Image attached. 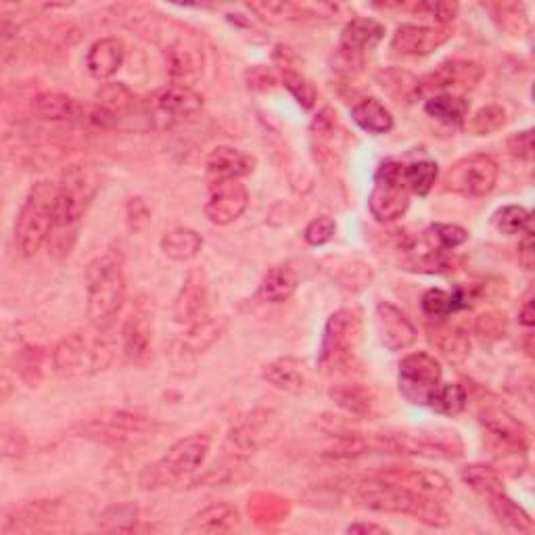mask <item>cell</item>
I'll return each mask as SVG.
<instances>
[{
  "mask_svg": "<svg viewBox=\"0 0 535 535\" xmlns=\"http://www.w3.org/2000/svg\"><path fill=\"white\" fill-rule=\"evenodd\" d=\"M0 441H3L5 458H19L28 450V437L11 425H3V435H0Z\"/></svg>",
  "mask_w": 535,
  "mask_h": 535,
  "instance_id": "obj_54",
  "label": "cell"
},
{
  "mask_svg": "<svg viewBox=\"0 0 535 535\" xmlns=\"http://www.w3.org/2000/svg\"><path fill=\"white\" fill-rule=\"evenodd\" d=\"M331 398L339 408H343L347 414L366 418L375 406V393L370 387L360 385V383H347V385H337L331 389Z\"/></svg>",
  "mask_w": 535,
  "mask_h": 535,
  "instance_id": "obj_36",
  "label": "cell"
},
{
  "mask_svg": "<svg viewBox=\"0 0 535 535\" xmlns=\"http://www.w3.org/2000/svg\"><path fill=\"white\" fill-rule=\"evenodd\" d=\"M368 450L385 454H408L435 460H456L462 456V441L454 431H389L366 435Z\"/></svg>",
  "mask_w": 535,
  "mask_h": 535,
  "instance_id": "obj_6",
  "label": "cell"
},
{
  "mask_svg": "<svg viewBox=\"0 0 535 535\" xmlns=\"http://www.w3.org/2000/svg\"><path fill=\"white\" fill-rule=\"evenodd\" d=\"M122 345L124 354L134 364H145L151 356L153 347V327L145 312L134 310L124 322L122 329Z\"/></svg>",
  "mask_w": 535,
  "mask_h": 535,
  "instance_id": "obj_26",
  "label": "cell"
},
{
  "mask_svg": "<svg viewBox=\"0 0 535 535\" xmlns=\"http://www.w3.org/2000/svg\"><path fill=\"white\" fill-rule=\"evenodd\" d=\"M479 423L483 431L494 441V450L500 452L504 458L525 456L529 433L525 425L510 412L502 408H485L479 414Z\"/></svg>",
  "mask_w": 535,
  "mask_h": 535,
  "instance_id": "obj_14",
  "label": "cell"
},
{
  "mask_svg": "<svg viewBox=\"0 0 535 535\" xmlns=\"http://www.w3.org/2000/svg\"><path fill=\"white\" fill-rule=\"evenodd\" d=\"M299 287V276L289 264L272 266L260 283L258 297L266 304H285Z\"/></svg>",
  "mask_w": 535,
  "mask_h": 535,
  "instance_id": "obj_31",
  "label": "cell"
},
{
  "mask_svg": "<svg viewBox=\"0 0 535 535\" xmlns=\"http://www.w3.org/2000/svg\"><path fill=\"white\" fill-rule=\"evenodd\" d=\"M523 345H525L527 356L533 358V333H531V329L527 331V335H525V339H523Z\"/></svg>",
  "mask_w": 535,
  "mask_h": 535,
  "instance_id": "obj_61",
  "label": "cell"
},
{
  "mask_svg": "<svg viewBox=\"0 0 535 535\" xmlns=\"http://www.w3.org/2000/svg\"><path fill=\"white\" fill-rule=\"evenodd\" d=\"M377 333L389 352H404L414 345L418 333L410 318L389 301L377 306Z\"/></svg>",
  "mask_w": 535,
  "mask_h": 535,
  "instance_id": "obj_21",
  "label": "cell"
},
{
  "mask_svg": "<svg viewBox=\"0 0 535 535\" xmlns=\"http://www.w3.org/2000/svg\"><path fill=\"white\" fill-rule=\"evenodd\" d=\"M487 11H492L494 19L500 21V26L510 34H523L529 28V19L525 15V7L517 3H502V5H487Z\"/></svg>",
  "mask_w": 535,
  "mask_h": 535,
  "instance_id": "obj_48",
  "label": "cell"
},
{
  "mask_svg": "<svg viewBox=\"0 0 535 535\" xmlns=\"http://www.w3.org/2000/svg\"><path fill=\"white\" fill-rule=\"evenodd\" d=\"M322 270L350 291H360L372 283V268L356 258H327L322 262Z\"/></svg>",
  "mask_w": 535,
  "mask_h": 535,
  "instance_id": "obj_32",
  "label": "cell"
},
{
  "mask_svg": "<svg viewBox=\"0 0 535 535\" xmlns=\"http://www.w3.org/2000/svg\"><path fill=\"white\" fill-rule=\"evenodd\" d=\"M88 107L90 105H84L69 95H61V92H42L32 101V111L40 120L49 122H86Z\"/></svg>",
  "mask_w": 535,
  "mask_h": 535,
  "instance_id": "obj_28",
  "label": "cell"
},
{
  "mask_svg": "<svg viewBox=\"0 0 535 535\" xmlns=\"http://www.w3.org/2000/svg\"><path fill=\"white\" fill-rule=\"evenodd\" d=\"M469 393L460 383H439L437 389L431 393L429 408L444 416H458L467 408Z\"/></svg>",
  "mask_w": 535,
  "mask_h": 535,
  "instance_id": "obj_40",
  "label": "cell"
},
{
  "mask_svg": "<svg viewBox=\"0 0 535 535\" xmlns=\"http://www.w3.org/2000/svg\"><path fill=\"white\" fill-rule=\"evenodd\" d=\"M506 124V111L500 105H485L477 109L471 118L464 120V130L473 136H490L502 130Z\"/></svg>",
  "mask_w": 535,
  "mask_h": 535,
  "instance_id": "obj_41",
  "label": "cell"
},
{
  "mask_svg": "<svg viewBox=\"0 0 535 535\" xmlns=\"http://www.w3.org/2000/svg\"><path fill=\"white\" fill-rule=\"evenodd\" d=\"M220 335H222V322L216 318L203 316L201 320L191 324L186 345H189L195 354H199V352L209 350V347H212L220 339Z\"/></svg>",
  "mask_w": 535,
  "mask_h": 535,
  "instance_id": "obj_47",
  "label": "cell"
},
{
  "mask_svg": "<svg viewBox=\"0 0 535 535\" xmlns=\"http://www.w3.org/2000/svg\"><path fill=\"white\" fill-rule=\"evenodd\" d=\"M439 176V168L435 161H414V164L404 168V178L410 193L418 195V197H425L433 191V186L437 182Z\"/></svg>",
  "mask_w": 535,
  "mask_h": 535,
  "instance_id": "obj_44",
  "label": "cell"
},
{
  "mask_svg": "<svg viewBox=\"0 0 535 535\" xmlns=\"http://www.w3.org/2000/svg\"><path fill=\"white\" fill-rule=\"evenodd\" d=\"M209 448H212V437L207 433H193L178 439L166 456L147 464L138 475V485L145 492H157L176 485L182 477L195 473L201 467Z\"/></svg>",
  "mask_w": 535,
  "mask_h": 535,
  "instance_id": "obj_4",
  "label": "cell"
},
{
  "mask_svg": "<svg viewBox=\"0 0 535 535\" xmlns=\"http://www.w3.org/2000/svg\"><path fill=\"white\" fill-rule=\"evenodd\" d=\"M362 339V318L354 308H341L327 320L324 327L318 366L324 372H343L356 360Z\"/></svg>",
  "mask_w": 535,
  "mask_h": 535,
  "instance_id": "obj_8",
  "label": "cell"
},
{
  "mask_svg": "<svg viewBox=\"0 0 535 535\" xmlns=\"http://www.w3.org/2000/svg\"><path fill=\"white\" fill-rule=\"evenodd\" d=\"M404 164L387 159L375 174V186L368 197V209L372 218L381 224L402 218L410 207V189L404 178Z\"/></svg>",
  "mask_w": 535,
  "mask_h": 535,
  "instance_id": "obj_10",
  "label": "cell"
},
{
  "mask_svg": "<svg viewBox=\"0 0 535 535\" xmlns=\"http://www.w3.org/2000/svg\"><path fill=\"white\" fill-rule=\"evenodd\" d=\"M347 533H362V535H366V533H389V529L383 525H377V523L360 521V523H352L350 527H347Z\"/></svg>",
  "mask_w": 535,
  "mask_h": 535,
  "instance_id": "obj_60",
  "label": "cell"
},
{
  "mask_svg": "<svg viewBox=\"0 0 535 535\" xmlns=\"http://www.w3.org/2000/svg\"><path fill=\"white\" fill-rule=\"evenodd\" d=\"M126 274L122 255L107 251L86 268V310L95 327H103L124 308Z\"/></svg>",
  "mask_w": 535,
  "mask_h": 535,
  "instance_id": "obj_2",
  "label": "cell"
},
{
  "mask_svg": "<svg viewBox=\"0 0 535 535\" xmlns=\"http://www.w3.org/2000/svg\"><path fill=\"white\" fill-rule=\"evenodd\" d=\"M452 38L450 28L437 26H414L404 23L391 38V49L404 57H427L441 49Z\"/></svg>",
  "mask_w": 535,
  "mask_h": 535,
  "instance_id": "obj_20",
  "label": "cell"
},
{
  "mask_svg": "<svg viewBox=\"0 0 535 535\" xmlns=\"http://www.w3.org/2000/svg\"><path fill=\"white\" fill-rule=\"evenodd\" d=\"M281 72H283V84L295 97V101L304 109H312L318 97L316 86L304 74H301L299 69H295L287 59L281 63Z\"/></svg>",
  "mask_w": 535,
  "mask_h": 535,
  "instance_id": "obj_42",
  "label": "cell"
},
{
  "mask_svg": "<svg viewBox=\"0 0 535 535\" xmlns=\"http://www.w3.org/2000/svg\"><path fill=\"white\" fill-rule=\"evenodd\" d=\"M494 226L504 237L523 235L531 228V212L521 205H504L494 214Z\"/></svg>",
  "mask_w": 535,
  "mask_h": 535,
  "instance_id": "obj_43",
  "label": "cell"
},
{
  "mask_svg": "<svg viewBox=\"0 0 535 535\" xmlns=\"http://www.w3.org/2000/svg\"><path fill=\"white\" fill-rule=\"evenodd\" d=\"M247 76H249V82H251L249 86H253V88L260 86L262 90H270L276 84L274 76L268 72V69H264V67H253Z\"/></svg>",
  "mask_w": 535,
  "mask_h": 535,
  "instance_id": "obj_58",
  "label": "cell"
},
{
  "mask_svg": "<svg viewBox=\"0 0 535 535\" xmlns=\"http://www.w3.org/2000/svg\"><path fill=\"white\" fill-rule=\"evenodd\" d=\"M385 28L383 23L370 17L352 19L341 32L339 42V59L345 67H362L364 53L372 51L383 40Z\"/></svg>",
  "mask_w": 535,
  "mask_h": 535,
  "instance_id": "obj_17",
  "label": "cell"
},
{
  "mask_svg": "<svg viewBox=\"0 0 535 535\" xmlns=\"http://www.w3.org/2000/svg\"><path fill=\"white\" fill-rule=\"evenodd\" d=\"M452 251H435L431 249L429 253L421 255V258L410 262L408 270H416V272H427V274H444V272H452L456 270L462 260L454 258L450 255Z\"/></svg>",
  "mask_w": 535,
  "mask_h": 535,
  "instance_id": "obj_49",
  "label": "cell"
},
{
  "mask_svg": "<svg viewBox=\"0 0 535 535\" xmlns=\"http://www.w3.org/2000/svg\"><path fill=\"white\" fill-rule=\"evenodd\" d=\"M441 383V364L427 352H414L400 362L398 387L414 406H427L431 393Z\"/></svg>",
  "mask_w": 535,
  "mask_h": 535,
  "instance_id": "obj_12",
  "label": "cell"
},
{
  "mask_svg": "<svg viewBox=\"0 0 535 535\" xmlns=\"http://www.w3.org/2000/svg\"><path fill=\"white\" fill-rule=\"evenodd\" d=\"M136 525H138V506L132 502L113 504L105 508L99 517V527L103 531L128 533V531H134Z\"/></svg>",
  "mask_w": 535,
  "mask_h": 535,
  "instance_id": "obj_45",
  "label": "cell"
},
{
  "mask_svg": "<svg viewBox=\"0 0 535 535\" xmlns=\"http://www.w3.org/2000/svg\"><path fill=\"white\" fill-rule=\"evenodd\" d=\"M126 216H128V226L134 232H141L151 224V209L141 197H132L126 205Z\"/></svg>",
  "mask_w": 535,
  "mask_h": 535,
  "instance_id": "obj_55",
  "label": "cell"
},
{
  "mask_svg": "<svg viewBox=\"0 0 535 535\" xmlns=\"http://www.w3.org/2000/svg\"><path fill=\"white\" fill-rule=\"evenodd\" d=\"M498 164L485 153H473L458 159L444 176V189L462 197H485L498 184Z\"/></svg>",
  "mask_w": 535,
  "mask_h": 535,
  "instance_id": "obj_11",
  "label": "cell"
},
{
  "mask_svg": "<svg viewBox=\"0 0 535 535\" xmlns=\"http://www.w3.org/2000/svg\"><path fill=\"white\" fill-rule=\"evenodd\" d=\"M149 107L151 115H159V118L166 120V124H172L197 115L203 109V97L191 86L170 84L153 92Z\"/></svg>",
  "mask_w": 535,
  "mask_h": 535,
  "instance_id": "obj_19",
  "label": "cell"
},
{
  "mask_svg": "<svg viewBox=\"0 0 535 535\" xmlns=\"http://www.w3.org/2000/svg\"><path fill=\"white\" fill-rule=\"evenodd\" d=\"M519 322L523 324V327L529 331L533 329L535 324V312H533V291L529 289L527 295L523 297V304H521V310H519Z\"/></svg>",
  "mask_w": 535,
  "mask_h": 535,
  "instance_id": "obj_59",
  "label": "cell"
},
{
  "mask_svg": "<svg viewBox=\"0 0 535 535\" xmlns=\"http://www.w3.org/2000/svg\"><path fill=\"white\" fill-rule=\"evenodd\" d=\"M281 433V421L272 410H253L230 429L228 444L237 456H247L270 446Z\"/></svg>",
  "mask_w": 535,
  "mask_h": 535,
  "instance_id": "obj_15",
  "label": "cell"
},
{
  "mask_svg": "<svg viewBox=\"0 0 535 535\" xmlns=\"http://www.w3.org/2000/svg\"><path fill=\"white\" fill-rule=\"evenodd\" d=\"M99 191V178L92 168L72 166L57 184L53 235L74 232ZM51 235V237H53Z\"/></svg>",
  "mask_w": 535,
  "mask_h": 535,
  "instance_id": "obj_9",
  "label": "cell"
},
{
  "mask_svg": "<svg viewBox=\"0 0 535 535\" xmlns=\"http://www.w3.org/2000/svg\"><path fill=\"white\" fill-rule=\"evenodd\" d=\"M412 11L433 19L437 28H448V23H452L458 15V3H446V0H441V3H418L412 7Z\"/></svg>",
  "mask_w": 535,
  "mask_h": 535,
  "instance_id": "obj_51",
  "label": "cell"
},
{
  "mask_svg": "<svg viewBox=\"0 0 535 535\" xmlns=\"http://www.w3.org/2000/svg\"><path fill=\"white\" fill-rule=\"evenodd\" d=\"M460 477L479 496L487 498L490 494L504 492L502 475L498 469L490 467V464H467V467L460 469Z\"/></svg>",
  "mask_w": 535,
  "mask_h": 535,
  "instance_id": "obj_39",
  "label": "cell"
},
{
  "mask_svg": "<svg viewBox=\"0 0 535 535\" xmlns=\"http://www.w3.org/2000/svg\"><path fill=\"white\" fill-rule=\"evenodd\" d=\"M337 232V224L333 218L329 216H320V218H314L306 230H304V239L308 245L312 247H320L324 243H329Z\"/></svg>",
  "mask_w": 535,
  "mask_h": 535,
  "instance_id": "obj_53",
  "label": "cell"
},
{
  "mask_svg": "<svg viewBox=\"0 0 535 535\" xmlns=\"http://www.w3.org/2000/svg\"><path fill=\"white\" fill-rule=\"evenodd\" d=\"M255 166H258V159L235 147H218L207 155L205 161L207 176L212 180V184L224 180H241L253 174Z\"/></svg>",
  "mask_w": 535,
  "mask_h": 535,
  "instance_id": "obj_24",
  "label": "cell"
},
{
  "mask_svg": "<svg viewBox=\"0 0 535 535\" xmlns=\"http://www.w3.org/2000/svg\"><path fill=\"white\" fill-rule=\"evenodd\" d=\"M262 377L276 389L297 393L308 383V368L301 360L285 356L268 362L262 370Z\"/></svg>",
  "mask_w": 535,
  "mask_h": 535,
  "instance_id": "obj_30",
  "label": "cell"
},
{
  "mask_svg": "<svg viewBox=\"0 0 535 535\" xmlns=\"http://www.w3.org/2000/svg\"><path fill=\"white\" fill-rule=\"evenodd\" d=\"M329 5H295V3H276V0H264V3H249V9L253 13H258L262 19L268 21H299L306 17H318L320 11H327Z\"/></svg>",
  "mask_w": 535,
  "mask_h": 535,
  "instance_id": "obj_38",
  "label": "cell"
},
{
  "mask_svg": "<svg viewBox=\"0 0 535 535\" xmlns=\"http://www.w3.org/2000/svg\"><path fill=\"white\" fill-rule=\"evenodd\" d=\"M42 362H44V352L40 350V347H34V345L21 347V352L17 354L19 377L26 381L30 387H36L40 377H42Z\"/></svg>",
  "mask_w": 535,
  "mask_h": 535,
  "instance_id": "obj_50",
  "label": "cell"
},
{
  "mask_svg": "<svg viewBox=\"0 0 535 535\" xmlns=\"http://www.w3.org/2000/svg\"><path fill=\"white\" fill-rule=\"evenodd\" d=\"M508 153L521 159V161H531L533 159V130H523L513 134L506 141Z\"/></svg>",
  "mask_w": 535,
  "mask_h": 535,
  "instance_id": "obj_56",
  "label": "cell"
},
{
  "mask_svg": "<svg viewBox=\"0 0 535 535\" xmlns=\"http://www.w3.org/2000/svg\"><path fill=\"white\" fill-rule=\"evenodd\" d=\"M55 201L57 186L51 182H36L23 201L15 220V243L23 258H34L53 235Z\"/></svg>",
  "mask_w": 535,
  "mask_h": 535,
  "instance_id": "obj_5",
  "label": "cell"
},
{
  "mask_svg": "<svg viewBox=\"0 0 535 535\" xmlns=\"http://www.w3.org/2000/svg\"><path fill=\"white\" fill-rule=\"evenodd\" d=\"M483 78V69L473 61H446L435 72L427 74L421 82H416V95L421 92L446 90L454 86L473 88Z\"/></svg>",
  "mask_w": 535,
  "mask_h": 535,
  "instance_id": "obj_22",
  "label": "cell"
},
{
  "mask_svg": "<svg viewBox=\"0 0 535 535\" xmlns=\"http://www.w3.org/2000/svg\"><path fill=\"white\" fill-rule=\"evenodd\" d=\"M239 523H241V517L235 506L228 502H216L199 510L197 515H193L191 521L186 523L184 531L186 533H228V531H235Z\"/></svg>",
  "mask_w": 535,
  "mask_h": 535,
  "instance_id": "obj_29",
  "label": "cell"
},
{
  "mask_svg": "<svg viewBox=\"0 0 535 535\" xmlns=\"http://www.w3.org/2000/svg\"><path fill=\"white\" fill-rule=\"evenodd\" d=\"M469 107L471 105L467 99L452 95V92H441V95H435L425 103L427 115L446 126H462L464 120L469 118Z\"/></svg>",
  "mask_w": 535,
  "mask_h": 535,
  "instance_id": "obj_35",
  "label": "cell"
},
{
  "mask_svg": "<svg viewBox=\"0 0 535 535\" xmlns=\"http://www.w3.org/2000/svg\"><path fill=\"white\" fill-rule=\"evenodd\" d=\"M126 59V46L120 38H101L88 49L86 67L97 80H109L120 72Z\"/></svg>",
  "mask_w": 535,
  "mask_h": 535,
  "instance_id": "obj_27",
  "label": "cell"
},
{
  "mask_svg": "<svg viewBox=\"0 0 535 535\" xmlns=\"http://www.w3.org/2000/svg\"><path fill=\"white\" fill-rule=\"evenodd\" d=\"M427 241L435 251H454L469 241V232L458 224H433L427 230Z\"/></svg>",
  "mask_w": 535,
  "mask_h": 535,
  "instance_id": "obj_46",
  "label": "cell"
},
{
  "mask_svg": "<svg viewBox=\"0 0 535 535\" xmlns=\"http://www.w3.org/2000/svg\"><path fill=\"white\" fill-rule=\"evenodd\" d=\"M490 500V508L500 525H504L510 531L517 533H531L535 529V523L527 510L510 498L506 492H496L487 496Z\"/></svg>",
  "mask_w": 535,
  "mask_h": 535,
  "instance_id": "obj_33",
  "label": "cell"
},
{
  "mask_svg": "<svg viewBox=\"0 0 535 535\" xmlns=\"http://www.w3.org/2000/svg\"><path fill=\"white\" fill-rule=\"evenodd\" d=\"M249 205V191L241 180H224L212 184V195L205 203V216L216 226L237 222Z\"/></svg>",
  "mask_w": 535,
  "mask_h": 535,
  "instance_id": "obj_18",
  "label": "cell"
},
{
  "mask_svg": "<svg viewBox=\"0 0 535 535\" xmlns=\"http://www.w3.org/2000/svg\"><path fill=\"white\" fill-rule=\"evenodd\" d=\"M161 251L174 262H189L203 249V237L193 228H174L161 237Z\"/></svg>",
  "mask_w": 535,
  "mask_h": 535,
  "instance_id": "obj_34",
  "label": "cell"
},
{
  "mask_svg": "<svg viewBox=\"0 0 535 535\" xmlns=\"http://www.w3.org/2000/svg\"><path fill=\"white\" fill-rule=\"evenodd\" d=\"M519 264L525 270H533L535 266V243H533V228L525 230L519 241Z\"/></svg>",
  "mask_w": 535,
  "mask_h": 535,
  "instance_id": "obj_57",
  "label": "cell"
},
{
  "mask_svg": "<svg viewBox=\"0 0 535 535\" xmlns=\"http://www.w3.org/2000/svg\"><path fill=\"white\" fill-rule=\"evenodd\" d=\"M427 337L435 350L450 364H462L471 356V337L469 333L446 322V318L427 324Z\"/></svg>",
  "mask_w": 535,
  "mask_h": 535,
  "instance_id": "obj_25",
  "label": "cell"
},
{
  "mask_svg": "<svg viewBox=\"0 0 535 535\" xmlns=\"http://www.w3.org/2000/svg\"><path fill=\"white\" fill-rule=\"evenodd\" d=\"M115 358V347L101 331L72 333L53 350V368L63 379H88L107 370Z\"/></svg>",
  "mask_w": 535,
  "mask_h": 535,
  "instance_id": "obj_3",
  "label": "cell"
},
{
  "mask_svg": "<svg viewBox=\"0 0 535 535\" xmlns=\"http://www.w3.org/2000/svg\"><path fill=\"white\" fill-rule=\"evenodd\" d=\"M161 53H164L168 74L178 80V84L189 86V82L203 74L205 53L195 34H186L184 30L170 32L166 44L161 46Z\"/></svg>",
  "mask_w": 535,
  "mask_h": 535,
  "instance_id": "obj_13",
  "label": "cell"
},
{
  "mask_svg": "<svg viewBox=\"0 0 535 535\" xmlns=\"http://www.w3.org/2000/svg\"><path fill=\"white\" fill-rule=\"evenodd\" d=\"M506 327H508L506 314L498 310H490V312H483L477 318L475 333L483 339H500L506 335Z\"/></svg>",
  "mask_w": 535,
  "mask_h": 535,
  "instance_id": "obj_52",
  "label": "cell"
},
{
  "mask_svg": "<svg viewBox=\"0 0 535 535\" xmlns=\"http://www.w3.org/2000/svg\"><path fill=\"white\" fill-rule=\"evenodd\" d=\"M356 496L368 510H375V513L406 515L433 529H446L452 523L441 502L425 498L421 494H414L406 490V487L393 485L381 479H370L368 483L358 485Z\"/></svg>",
  "mask_w": 535,
  "mask_h": 535,
  "instance_id": "obj_1",
  "label": "cell"
},
{
  "mask_svg": "<svg viewBox=\"0 0 535 535\" xmlns=\"http://www.w3.org/2000/svg\"><path fill=\"white\" fill-rule=\"evenodd\" d=\"M375 479L406 487V490H410L414 494H421V496L437 500V502H448L454 496L452 481L446 475H441L439 471H431V469L391 467V469L379 473Z\"/></svg>",
  "mask_w": 535,
  "mask_h": 535,
  "instance_id": "obj_16",
  "label": "cell"
},
{
  "mask_svg": "<svg viewBox=\"0 0 535 535\" xmlns=\"http://www.w3.org/2000/svg\"><path fill=\"white\" fill-rule=\"evenodd\" d=\"M352 118L362 130H366L370 134H385L393 128V115L375 97H366V99L358 101L352 107Z\"/></svg>",
  "mask_w": 535,
  "mask_h": 535,
  "instance_id": "obj_37",
  "label": "cell"
},
{
  "mask_svg": "<svg viewBox=\"0 0 535 535\" xmlns=\"http://www.w3.org/2000/svg\"><path fill=\"white\" fill-rule=\"evenodd\" d=\"M207 310V278L205 272L195 268L186 274L184 283L174 299V320L178 324H195Z\"/></svg>",
  "mask_w": 535,
  "mask_h": 535,
  "instance_id": "obj_23",
  "label": "cell"
},
{
  "mask_svg": "<svg viewBox=\"0 0 535 535\" xmlns=\"http://www.w3.org/2000/svg\"><path fill=\"white\" fill-rule=\"evenodd\" d=\"M80 437L97 441L111 448H136L151 441L157 433V423L147 416L132 412H103L76 427Z\"/></svg>",
  "mask_w": 535,
  "mask_h": 535,
  "instance_id": "obj_7",
  "label": "cell"
}]
</instances>
